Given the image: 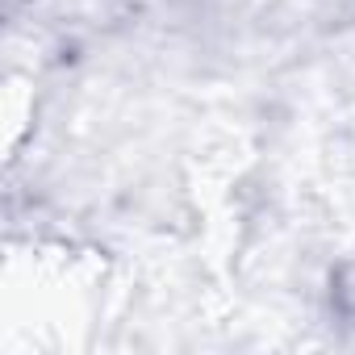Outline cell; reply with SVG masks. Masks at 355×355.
<instances>
[{"label":"cell","mask_w":355,"mask_h":355,"mask_svg":"<svg viewBox=\"0 0 355 355\" xmlns=\"http://www.w3.org/2000/svg\"><path fill=\"white\" fill-rule=\"evenodd\" d=\"M334 305H338L343 318L355 322V263L338 272V280H334Z\"/></svg>","instance_id":"1"}]
</instances>
